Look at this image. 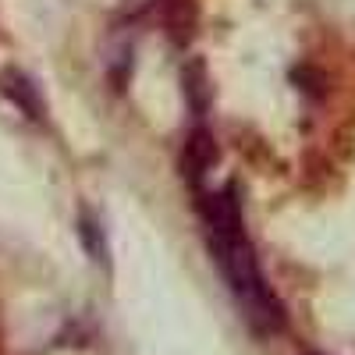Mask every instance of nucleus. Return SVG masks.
Returning <instances> with one entry per match:
<instances>
[{
    "mask_svg": "<svg viewBox=\"0 0 355 355\" xmlns=\"http://www.w3.org/2000/svg\"><path fill=\"white\" fill-rule=\"evenodd\" d=\"M199 214L206 224V242H210L214 263L220 266V274L231 288V295L239 299L242 313L249 316V323L259 334H270L284 323L281 302L274 299L270 284H266L263 270H259V259L245 239V227H242V206L234 189H220L214 196H206L199 202Z\"/></svg>",
    "mask_w": 355,
    "mask_h": 355,
    "instance_id": "f257e3e1",
    "label": "nucleus"
},
{
    "mask_svg": "<svg viewBox=\"0 0 355 355\" xmlns=\"http://www.w3.org/2000/svg\"><path fill=\"white\" fill-rule=\"evenodd\" d=\"M160 28L174 40V43H189L196 36V8L192 0H164L157 11Z\"/></svg>",
    "mask_w": 355,
    "mask_h": 355,
    "instance_id": "f03ea898",
    "label": "nucleus"
},
{
    "mask_svg": "<svg viewBox=\"0 0 355 355\" xmlns=\"http://www.w3.org/2000/svg\"><path fill=\"white\" fill-rule=\"evenodd\" d=\"M0 93H4L25 117H43V100H40V93H36V82L28 78V75H21V71H4L0 75Z\"/></svg>",
    "mask_w": 355,
    "mask_h": 355,
    "instance_id": "7ed1b4c3",
    "label": "nucleus"
},
{
    "mask_svg": "<svg viewBox=\"0 0 355 355\" xmlns=\"http://www.w3.org/2000/svg\"><path fill=\"white\" fill-rule=\"evenodd\" d=\"M214 160H217L214 139L206 135V132H192L189 142H185V150H182V171H185V178H189L192 185H199L202 178H206V171L214 167Z\"/></svg>",
    "mask_w": 355,
    "mask_h": 355,
    "instance_id": "20e7f679",
    "label": "nucleus"
},
{
    "mask_svg": "<svg viewBox=\"0 0 355 355\" xmlns=\"http://www.w3.org/2000/svg\"><path fill=\"white\" fill-rule=\"evenodd\" d=\"M78 234H82V249L93 256L100 266H107V239H103V227L96 224V217H82L78 220Z\"/></svg>",
    "mask_w": 355,
    "mask_h": 355,
    "instance_id": "39448f33",
    "label": "nucleus"
}]
</instances>
